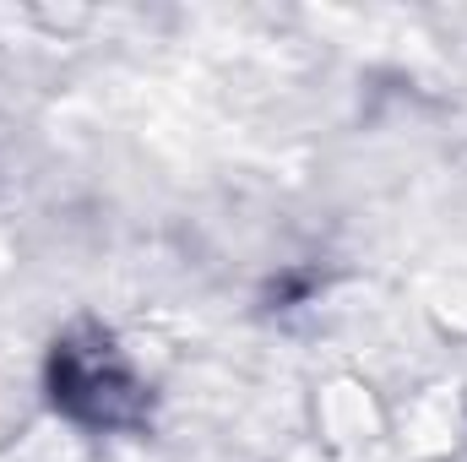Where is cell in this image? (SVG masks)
I'll use <instances>...</instances> for the list:
<instances>
[{
  "mask_svg": "<svg viewBox=\"0 0 467 462\" xmlns=\"http://www.w3.org/2000/svg\"><path fill=\"white\" fill-rule=\"evenodd\" d=\"M49 403L88 430H141L152 414V397L141 375L130 370L125 348L99 327L77 321L49 348Z\"/></svg>",
  "mask_w": 467,
  "mask_h": 462,
  "instance_id": "1",
  "label": "cell"
}]
</instances>
